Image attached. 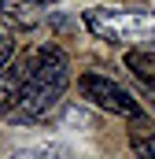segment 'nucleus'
<instances>
[{"instance_id": "8", "label": "nucleus", "mask_w": 155, "mask_h": 159, "mask_svg": "<svg viewBox=\"0 0 155 159\" xmlns=\"http://www.w3.org/2000/svg\"><path fill=\"white\" fill-rule=\"evenodd\" d=\"M11 63H15V52H11V48L4 44V48H0V74H4V70H7Z\"/></svg>"}, {"instance_id": "4", "label": "nucleus", "mask_w": 155, "mask_h": 159, "mask_svg": "<svg viewBox=\"0 0 155 159\" xmlns=\"http://www.w3.org/2000/svg\"><path fill=\"white\" fill-rule=\"evenodd\" d=\"M26 74H30V63H11L4 74H0V115H11L22 89H26Z\"/></svg>"}, {"instance_id": "1", "label": "nucleus", "mask_w": 155, "mask_h": 159, "mask_svg": "<svg viewBox=\"0 0 155 159\" xmlns=\"http://www.w3.org/2000/svg\"><path fill=\"white\" fill-rule=\"evenodd\" d=\"M30 74H26V89L11 111L15 122H44L63 100L67 85H70V59L63 48L55 44H41L37 52L26 59Z\"/></svg>"}, {"instance_id": "7", "label": "nucleus", "mask_w": 155, "mask_h": 159, "mask_svg": "<svg viewBox=\"0 0 155 159\" xmlns=\"http://www.w3.org/2000/svg\"><path fill=\"white\" fill-rule=\"evenodd\" d=\"M129 144H133L137 159H155V133H148V137H133Z\"/></svg>"}, {"instance_id": "3", "label": "nucleus", "mask_w": 155, "mask_h": 159, "mask_svg": "<svg viewBox=\"0 0 155 159\" xmlns=\"http://www.w3.org/2000/svg\"><path fill=\"white\" fill-rule=\"evenodd\" d=\"M78 89H81V96H85L89 104H96V107L107 111V115H118V119H144L140 104H137L118 81H111L107 74H81V78H78Z\"/></svg>"}, {"instance_id": "6", "label": "nucleus", "mask_w": 155, "mask_h": 159, "mask_svg": "<svg viewBox=\"0 0 155 159\" xmlns=\"http://www.w3.org/2000/svg\"><path fill=\"white\" fill-rule=\"evenodd\" d=\"M30 4H33V0H4V4H0V11H4L7 19L22 22V26H33L37 19H33V15H26V11H30Z\"/></svg>"}, {"instance_id": "9", "label": "nucleus", "mask_w": 155, "mask_h": 159, "mask_svg": "<svg viewBox=\"0 0 155 159\" xmlns=\"http://www.w3.org/2000/svg\"><path fill=\"white\" fill-rule=\"evenodd\" d=\"M33 4H59V0H33Z\"/></svg>"}, {"instance_id": "5", "label": "nucleus", "mask_w": 155, "mask_h": 159, "mask_svg": "<svg viewBox=\"0 0 155 159\" xmlns=\"http://www.w3.org/2000/svg\"><path fill=\"white\" fill-rule=\"evenodd\" d=\"M126 67H129L133 78H140L148 89H155V52L152 48H133V52H126Z\"/></svg>"}, {"instance_id": "10", "label": "nucleus", "mask_w": 155, "mask_h": 159, "mask_svg": "<svg viewBox=\"0 0 155 159\" xmlns=\"http://www.w3.org/2000/svg\"><path fill=\"white\" fill-rule=\"evenodd\" d=\"M0 48H4V37H0Z\"/></svg>"}, {"instance_id": "2", "label": "nucleus", "mask_w": 155, "mask_h": 159, "mask_svg": "<svg viewBox=\"0 0 155 159\" xmlns=\"http://www.w3.org/2000/svg\"><path fill=\"white\" fill-rule=\"evenodd\" d=\"M85 26L92 37L107 44H129V48L155 44V11L148 7H89Z\"/></svg>"}]
</instances>
